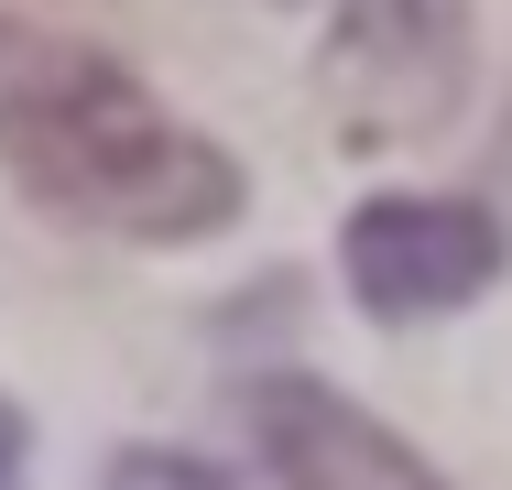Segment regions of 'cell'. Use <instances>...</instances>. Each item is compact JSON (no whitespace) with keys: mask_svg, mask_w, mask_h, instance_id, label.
Wrapping results in <instances>:
<instances>
[{"mask_svg":"<svg viewBox=\"0 0 512 490\" xmlns=\"http://www.w3.org/2000/svg\"><path fill=\"white\" fill-rule=\"evenodd\" d=\"M0 164L11 186L109 240H207L240 207V164L197 142L99 44L0 22Z\"/></svg>","mask_w":512,"mask_h":490,"instance_id":"1","label":"cell"},{"mask_svg":"<svg viewBox=\"0 0 512 490\" xmlns=\"http://www.w3.org/2000/svg\"><path fill=\"white\" fill-rule=\"evenodd\" d=\"M469 88V0H338V98L360 142L436 131Z\"/></svg>","mask_w":512,"mask_h":490,"instance_id":"2","label":"cell"},{"mask_svg":"<svg viewBox=\"0 0 512 490\" xmlns=\"http://www.w3.org/2000/svg\"><path fill=\"white\" fill-rule=\"evenodd\" d=\"M338 262H349V294L371 316H447V305H469L512 262V240L469 196H371L349 218Z\"/></svg>","mask_w":512,"mask_h":490,"instance_id":"3","label":"cell"},{"mask_svg":"<svg viewBox=\"0 0 512 490\" xmlns=\"http://www.w3.org/2000/svg\"><path fill=\"white\" fill-rule=\"evenodd\" d=\"M251 447H262L273 490H447L393 425H371L349 392L306 382V371L251 382Z\"/></svg>","mask_w":512,"mask_h":490,"instance_id":"4","label":"cell"},{"mask_svg":"<svg viewBox=\"0 0 512 490\" xmlns=\"http://www.w3.org/2000/svg\"><path fill=\"white\" fill-rule=\"evenodd\" d=\"M99 490H229L218 469H197V458H164V447H131L120 469H109Z\"/></svg>","mask_w":512,"mask_h":490,"instance_id":"5","label":"cell"},{"mask_svg":"<svg viewBox=\"0 0 512 490\" xmlns=\"http://www.w3.org/2000/svg\"><path fill=\"white\" fill-rule=\"evenodd\" d=\"M0 490H22V414L0 403Z\"/></svg>","mask_w":512,"mask_h":490,"instance_id":"6","label":"cell"}]
</instances>
